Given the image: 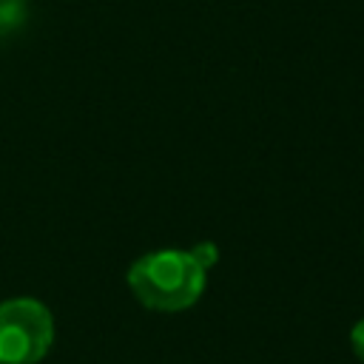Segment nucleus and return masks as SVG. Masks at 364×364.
Returning <instances> with one entry per match:
<instances>
[{
  "instance_id": "obj_3",
  "label": "nucleus",
  "mask_w": 364,
  "mask_h": 364,
  "mask_svg": "<svg viewBox=\"0 0 364 364\" xmlns=\"http://www.w3.org/2000/svg\"><path fill=\"white\" fill-rule=\"evenodd\" d=\"M23 14H26L23 0H0V31H9L14 26H20Z\"/></svg>"
},
{
  "instance_id": "obj_4",
  "label": "nucleus",
  "mask_w": 364,
  "mask_h": 364,
  "mask_svg": "<svg viewBox=\"0 0 364 364\" xmlns=\"http://www.w3.org/2000/svg\"><path fill=\"white\" fill-rule=\"evenodd\" d=\"M196 256H199V262L210 270L213 264H216V259H219V247L213 245V242H202V245H196V247H191Z\"/></svg>"
},
{
  "instance_id": "obj_5",
  "label": "nucleus",
  "mask_w": 364,
  "mask_h": 364,
  "mask_svg": "<svg viewBox=\"0 0 364 364\" xmlns=\"http://www.w3.org/2000/svg\"><path fill=\"white\" fill-rule=\"evenodd\" d=\"M350 347H353V353L364 361V318H358V321L353 324V330H350Z\"/></svg>"
},
{
  "instance_id": "obj_1",
  "label": "nucleus",
  "mask_w": 364,
  "mask_h": 364,
  "mask_svg": "<svg viewBox=\"0 0 364 364\" xmlns=\"http://www.w3.org/2000/svg\"><path fill=\"white\" fill-rule=\"evenodd\" d=\"M125 282L139 304L159 313H179L193 307L208 284V267L199 262L193 250L162 247L139 256Z\"/></svg>"
},
{
  "instance_id": "obj_2",
  "label": "nucleus",
  "mask_w": 364,
  "mask_h": 364,
  "mask_svg": "<svg viewBox=\"0 0 364 364\" xmlns=\"http://www.w3.org/2000/svg\"><path fill=\"white\" fill-rule=\"evenodd\" d=\"M54 344V316L31 296L0 301V364H37Z\"/></svg>"
}]
</instances>
